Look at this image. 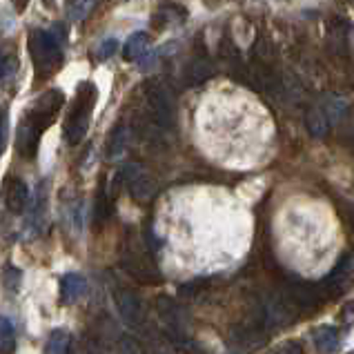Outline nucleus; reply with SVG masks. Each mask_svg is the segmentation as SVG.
Listing matches in <instances>:
<instances>
[{
  "mask_svg": "<svg viewBox=\"0 0 354 354\" xmlns=\"http://www.w3.org/2000/svg\"><path fill=\"white\" fill-rule=\"evenodd\" d=\"M16 350V330L12 321L0 315V354H14Z\"/></svg>",
  "mask_w": 354,
  "mask_h": 354,
  "instance_id": "16",
  "label": "nucleus"
},
{
  "mask_svg": "<svg viewBox=\"0 0 354 354\" xmlns=\"http://www.w3.org/2000/svg\"><path fill=\"white\" fill-rule=\"evenodd\" d=\"M127 143H129V127L125 123H118L112 134H109V140H107V158L118 160L125 154Z\"/></svg>",
  "mask_w": 354,
  "mask_h": 354,
  "instance_id": "13",
  "label": "nucleus"
},
{
  "mask_svg": "<svg viewBox=\"0 0 354 354\" xmlns=\"http://www.w3.org/2000/svg\"><path fill=\"white\" fill-rule=\"evenodd\" d=\"M120 263H123V270L131 279L147 283V286H151V283H160V272L154 266V261L149 259V254L143 248L134 245V243H129V245L123 250V259H120Z\"/></svg>",
  "mask_w": 354,
  "mask_h": 354,
  "instance_id": "4",
  "label": "nucleus"
},
{
  "mask_svg": "<svg viewBox=\"0 0 354 354\" xmlns=\"http://www.w3.org/2000/svg\"><path fill=\"white\" fill-rule=\"evenodd\" d=\"M94 9V0H67V16L80 23L89 16V12Z\"/></svg>",
  "mask_w": 354,
  "mask_h": 354,
  "instance_id": "19",
  "label": "nucleus"
},
{
  "mask_svg": "<svg viewBox=\"0 0 354 354\" xmlns=\"http://www.w3.org/2000/svg\"><path fill=\"white\" fill-rule=\"evenodd\" d=\"M29 54H32L36 74L40 78H49L54 72H58L60 63H63V45L52 32H43V29H32L29 34Z\"/></svg>",
  "mask_w": 354,
  "mask_h": 354,
  "instance_id": "2",
  "label": "nucleus"
},
{
  "mask_svg": "<svg viewBox=\"0 0 354 354\" xmlns=\"http://www.w3.org/2000/svg\"><path fill=\"white\" fill-rule=\"evenodd\" d=\"M114 301L118 308V315L127 326H140L143 323V301L136 295L134 290L129 288H118L114 292Z\"/></svg>",
  "mask_w": 354,
  "mask_h": 354,
  "instance_id": "6",
  "label": "nucleus"
},
{
  "mask_svg": "<svg viewBox=\"0 0 354 354\" xmlns=\"http://www.w3.org/2000/svg\"><path fill=\"white\" fill-rule=\"evenodd\" d=\"M216 74V65L212 63L209 56L205 54H198L189 60V65L185 69V80L189 85H201V83H205L207 78H212Z\"/></svg>",
  "mask_w": 354,
  "mask_h": 354,
  "instance_id": "9",
  "label": "nucleus"
},
{
  "mask_svg": "<svg viewBox=\"0 0 354 354\" xmlns=\"http://www.w3.org/2000/svg\"><path fill=\"white\" fill-rule=\"evenodd\" d=\"M234 343H239L243 350H254V348H259L261 343H263V335H261L259 330L245 328V330H241L239 335H234Z\"/></svg>",
  "mask_w": 354,
  "mask_h": 354,
  "instance_id": "20",
  "label": "nucleus"
},
{
  "mask_svg": "<svg viewBox=\"0 0 354 354\" xmlns=\"http://www.w3.org/2000/svg\"><path fill=\"white\" fill-rule=\"evenodd\" d=\"M0 281H3V286L9 292H16L18 286H20V281H23V272H20L18 268H14V266H7L3 270V274H0Z\"/></svg>",
  "mask_w": 354,
  "mask_h": 354,
  "instance_id": "21",
  "label": "nucleus"
},
{
  "mask_svg": "<svg viewBox=\"0 0 354 354\" xmlns=\"http://www.w3.org/2000/svg\"><path fill=\"white\" fill-rule=\"evenodd\" d=\"M321 107H323V112H326V116H328V120L332 125L339 123V120L348 112V103L341 96H326V98H323Z\"/></svg>",
  "mask_w": 354,
  "mask_h": 354,
  "instance_id": "15",
  "label": "nucleus"
},
{
  "mask_svg": "<svg viewBox=\"0 0 354 354\" xmlns=\"http://www.w3.org/2000/svg\"><path fill=\"white\" fill-rule=\"evenodd\" d=\"M7 74V56L0 52V78Z\"/></svg>",
  "mask_w": 354,
  "mask_h": 354,
  "instance_id": "26",
  "label": "nucleus"
},
{
  "mask_svg": "<svg viewBox=\"0 0 354 354\" xmlns=\"http://www.w3.org/2000/svg\"><path fill=\"white\" fill-rule=\"evenodd\" d=\"M5 203H7V209L12 212V214H23L27 209V203H29V189H27V183L23 178L18 176H9L7 183H5Z\"/></svg>",
  "mask_w": 354,
  "mask_h": 354,
  "instance_id": "8",
  "label": "nucleus"
},
{
  "mask_svg": "<svg viewBox=\"0 0 354 354\" xmlns=\"http://www.w3.org/2000/svg\"><path fill=\"white\" fill-rule=\"evenodd\" d=\"M266 354H306V350H303V346L299 341H283L277 348H272Z\"/></svg>",
  "mask_w": 354,
  "mask_h": 354,
  "instance_id": "23",
  "label": "nucleus"
},
{
  "mask_svg": "<svg viewBox=\"0 0 354 354\" xmlns=\"http://www.w3.org/2000/svg\"><path fill=\"white\" fill-rule=\"evenodd\" d=\"M118 352H120V354H143V350H140V346L136 343V339H129V337L120 339V343H118Z\"/></svg>",
  "mask_w": 354,
  "mask_h": 354,
  "instance_id": "24",
  "label": "nucleus"
},
{
  "mask_svg": "<svg viewBox=\"0 0 354 354\" xmlns=\"http://www.w3.org/2000/svg\"><path fill=\"white\" fill-rule=\"evenodd\" d=\"M145 103L151 123L156 127L169 129L174 125V98L165 85H160L158 80H149L145 85Z\"/></svg>",
  "mask_w": 354,
  "mask_h": 354,
  "instance_id": "3",
  "label": "nucleus"
},
{
  "mask_svg": "<svg viewBox=\"0 0 354 354\" xmlns=\"http://www.w3.org/2000/svg\"><path fill=\"white\" fill-rule=\"evenodd\" d=\"M306 129H308V134L315 136V138L328 136L330 120H328V116H326V112H323L321 105H312L306 112Z\"/></svg>",
  "mask_w": 354,
  "mask_h": 354,
  "instance_id": "12",
  "label": "nucleus"
},
{
  "mask_svg": "<svg viewBox=\"0 0 354 354\" xmlns=\"http://www.w3.org/2000/svg\"><path fill=\"white\" fill-rule=\"evenodd\" d=\"M116 49H118V40L116 38H107L96 47V58L98 60H109L116 54Z\"/></svg>",
  "mask_w": 354,
  "mask_h": 354,
  "instance_id": "22",
  "label": "nucleus"
},
{
  "mask_svg": "<svg viewBox=\"0 0 354 354\" xmlns=\"http://www.w3.org/2000/svg\"><path fill=\"white\" fill-rule=\"evenodd\" d=\"M312 341L321 354H335L341 348V335L332 326H319L312 330Z\"/></svg>",
  "mask_w": 354,
  "mask_h": 354,
  "instance_id": "10",
  "label": "nucleus"
},
{
  "mask_svg": "<svg viewBox=\"0 0 354 354\" xmlns=\"http://www.w3.org/2000/svg\"><path fill=\"white\" fill-rule=\"evenodd\" d=\"M149 52V36L145 32H136L127 38L123 45V58L125 60H140Z\"/></svg>",
  "mask_w": 354,
  "mask_h": 354,
  "instance_id": "14",
  "label": "nucleus"
},
{
  "mask_svg": "<svg viewBox=\"0 0 354 354\" xmlns=\"http://www.w3.org/2000/svg\"><path fill=\"white\" fill-rule=\"evenodd\" d=\"M7 147V107H0V156Z\"/></svg>",
  "mask_w": 354,
  "mask_h": 354,
  "instance_id": "25",
  "label": "nucleus"
},
{
  "mask_svg": "<svg viewBox=\"0 0 354 354\" xmlns=\"http://www.w3.org/2000/svg\"><path fill=\"white\" fill-rule=\"evenodd\" d=\"M47 3H52V0H47Z\"/></svg>",
  "mask_w": 354,
  "mask_h": 354,
  "instance_id": "27",
  "label": "nucleus"
},
{
  "mask_svg": "<svg viewBox=\"0 0 354 354\" xmlns=\"http://www.w3.org/2000/svg\"><path fill=\"white\" fill-rule=\"evenodd\" d=\"M96 100H98L96 85L89 83V80H83V83L78 85L74 105H72V109H69V114L65 118V140H67V145H78L80 140L87 136L89 116H92V112H94Z\"/></svg>",
  "mask_w": 354,
  "mask_h": 354,
  "instance_id": "1",
  "label": "nucleus"
},
{
  "mask_svg": "<svg viewBox=\"0 0 354 354\" xmlns=\"http://www.w3.org/2000/svg\"><path fill=\"white\" fill-rule=\"evenodd\" d=\"M40 138H43V131H40L32 120H27L23 116V120L18 123V131H16V149H18L20 158L34 160L38 154Z\"/></svg>",
  "mask_w": 354,
  "mask_h": 354,
  "instance_id": "7",
  "label": "nucleus"
},
{
  "mask_svg": "<svg viewBox=\"0 0 354 354\" xmlns=\"http://www.w3.org/2000/svg\"><path fill=\"white\" fill-rule=\"evenodd\" d=\"M69 352V332L67 330H54L47 339L45 354H67Z\"/></svg>",
  "mask_w": 354,
  "mask_h": 354,
  "instance_id": "18",
  "label": "nucleus"
},
{
  "mask_svg": "<svg viewBox=\"0 0 354 354\" xmlns=\"http://www.w3.org/2000/svg\"><path fill=\"white\" fill-rule=\"evenodd\" d=\"M109 216V198H107V187H105V178L100 180L98 192H96V201H94V223L103 225Z\"/></svg>",
  "mask_w": 354,
  "mask_h": 354,
  "instance_id": "17",
  "label": "nucleus"
},
{
  "mask_svg": "<svg viewBox=\"0 0 354 354\" xmlns=\"http://www.w3.org/2000/svg\"><path fill=\"white\" fill-rule=\"evenodd\" d=\"M352 354H354V352H352Z\"/></svg>",
  "mask_w": 354,
  "mask_h": 354,
  "instance_id": "28",
  "label": "nucleus"
},
{
  "mask_svg": "<svg viewBox=\"0 0 354 354\" xmlns=\"http://www.w3.org/2000/svg\"><path fill=\"white\" fill-rule=\"evenodd\" d=\"M87 290V281L76 274V272H69V274L63 277V281H60V299H63V303H76L80 297L85 295Z\"/></svg>",
  "mask_w": 354,
  "mask_h": 354,
  "instance_id": "11",
  "label": "nucleus"
},
{
  "mask_svg": "<svg viewBox=\"0 0 354 354\" xmlns=\"http://www.w3.org/2000/svg\"><path fill=\"white\" fill-rule=\"evenodd\" d=\"M63 105H65V94L60 92V89H47V92L40 94L34 100V105L27 109L25 118L32 120V123L45 134L47 127L56 120V116H58L60 107H63Z\"/></svg>",
  "mask_w": 354,
  "mask_h": 354,
  "instance_id": "5",
  "label": "nucleus"
}]
</instances>
